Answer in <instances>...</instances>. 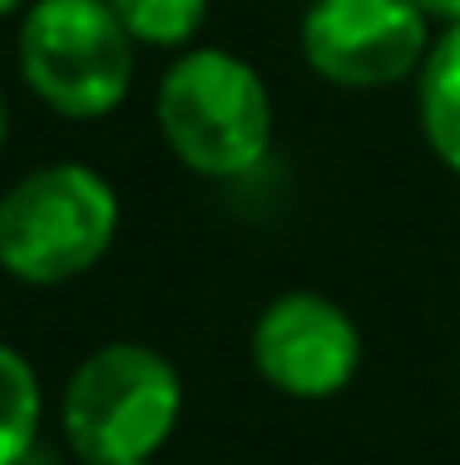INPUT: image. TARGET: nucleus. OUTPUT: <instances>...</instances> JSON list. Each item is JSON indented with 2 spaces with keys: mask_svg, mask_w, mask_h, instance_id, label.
<instances>
[{
  "mask_svg": "<svg viewBox=\"0 0 460 465\" xmlns=\"http://www.w3.org/2000/svg\"><path fill=\"white\" fill-rule=\"evenodd\" d=\"M183 416V376L144 341H104L64 381L60 426L84 465L153 460Z\"/></svg>",
  "mask_w": 460,
  "mask_h": 465,
  "instance_id": "7ed1b4c3",
  "label": "nucleus"
},
{
  "mask_svg": "<svg viewBox=\"0 0 460 465\" xmlns=\"http://www.w3.org/2000/svg\"><path fill=\"white\" fill-rule=\"evenodd\" d=\"M20 80L70 124L109 119L134 90L139 45L109 0H30L15 35Z\"/></svg>",
  "mask_w": 460,
  "mask_h": 465,
  "instance_id": "20e7f679",
  "label": "nucleus"
},
{
  "mask_svg": "<svg viewBox=\"0 0 460 465\" xmlns=\"http://www.w3.org/2000/svg\"><path fill=\"white\" fill-rule=\"evenodd\" d=\"M416 109H421V139L460 179V25H445L436 35L416 84Z\"/></svg>",
  "mask_w": 460,
  "mask_h": 465,
  "instance_id": "0eeeda50",
  "label": "nucleus"
},
{
  "mask_svg": "<svg viewBox=\"0 0 460 465\" xmlns=\"http://www.w3.org/2000/svg\"><path fill=\"white\" fill-rule=\"evenodd\" d=\"M25 5H30V0H0V20H5V15H25Z\"/></svg>",
  "mask_w": 460,
  "mask_h": 465,
  "instance_id": "9b49d317",
  "label": "nucleus"
},
{
  "mask_svg": "<svg viewBox=\"0 0 460 465\" xmlns=\"http://www.w3.org/2000/svg\"><path fill=\"white\" fill-rule=\"evenodd\" d=\"M253 371L288 401H332L361 371V327L327 292H278L248 331Z\"/></svg>",
  "mask_w": 460,
  "mask_h": 465,
  "instance_id": "423d86ee",
  "label": "nucleus"
},
{
  "mask_svg": "<svg viewBox=\"0 0 460 465\" xmlns=\"http://www.w3.org/2000/svg\"><path fill=\"white\" fill-rule=\"evenodd\" d=\"M302 60L337 90H391L421 74L431 15L411 0H312L302 10Z\"/></svg>",
  "mask_w": 460,
  "mask_h": 465,
  "instance_id": "39448f33",
  "label": "nucleus"
},
{
  "mask_svg": "<svg viewBox=\"0 0 460 465\" xmlns=\"http://www.w3.org/2000/svg\"><path fill=\"white\" fill-rule=\"evenodd\" d=\"M109 5L139 50L183 54L199 45L208 25V0H109Z\"/></svg>",
  "mask_w": 460,
  "mask_h": 465,
  "instance_id": "1a4fd4ad",
  "label": "nucleus"
},
{
  "mask_svg": "<svg viewBox=\"0 0 460 465\" xmlns=\"http://www.w3.org/2000/svg\"><path fill=\"white\" fill-rule=\"evenodd\" d=\"M416 10H426L431 20H441V25H460V0H411Z\"/></svg>",
  "mask_w": 460,
  "mask_h": 465,
  "instance_id": "9d476101",
  "label": "nucleus"
},
{
  "mask_svg": "<svg viewBox=\"0 0 460 465\" xmlns=\"http://www.w3.org/2000/svg\"><path fill=\"white\" fill-rule=\"evenodd\" d=\"M169 153L199 179H243L272 149V94L243 54L193 45L173 54L153 94Z\"/></svg>",
  "mask_w": 460,
  "mask_h": 465,
  "instance_id": "f257e3e1",
  "label": "nucleus"
},
{
  "mask_svg": "<svg viewBox=\"0 0 460 465\" xmlns=\"http://www.w3.org/2000/svg\"><path fill=\"white\" fill-rule=\"evenodd\" d=\"M124 465H153V460H124Z\"/></svg>",
  "mask_w": 460,
  "mask_h": 465,
  "instance_id": "ddd939ff",
  "label": "nucleus"
},
{
  "mask_svg": "<svg viewBox=\"0 0 460 465\" xmlns=\"http://www.w3.org/2000/svg\"><path fill=\"white\" fill-rule=\"evenodd\" d=\"M45 420V386L35 361L0 341V465H25Z\"/></svg>",
  "mask_w": 460,
  "mask_h": 465,
  "instance_id": "6e6552de",
  "label": "nucleus"
},
{
  "mask_svg": "<svg viewBox=\"0 0 460 465\" xmlns=\"http://www.w3.org/2000/svg\"><path fill=\"white\" fill-rule=\"evenodd\" d=\"M5 134H10V114H5V99H0V149H5Z\"/></svg>",
  "mask_w": 460,
  "mask_h": 465,
  "instance_id": "f8f14e48",
  "label": "nucleus"
},
{
  "mask_svg": "<svg viewBox=\"0 0 460 465\" xmlns=\"http://www.w3.org/2000/svg\"><path fill=\"white\" fill-rule=\"evenodd\" d=\"M124 208L90 163H40L0 193V272L25 287H64L100 268Z\"/></svg>",
  "mask_w": 460,
  "mask_h": 465,
  "instance_id": "f03ea898",
  "label": "nucleus"
}]
</instances>
